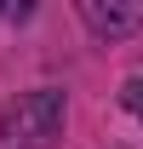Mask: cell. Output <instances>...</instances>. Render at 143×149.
Instances as JSON below:
<instances>
[{"instance_id":"obj_1","label":"cell","mask_w":143,"mask_h":149,"mask_svg":"<svg viewBox=\"0 0 143 149\" xmlns=\"http://www.w3.org/2000/svg\"><path fill=\"white\" fill-rule=\"evenodd\" d=\"M69 120V97L57 86H35V92H17L6 109H0V143L6 149H46Z\"/></svg>"},{"instance_id":"obj_2","label":"cell","mask_w":143,"mask_h":149,"mask_svg":"<svg viewBox=\"0 0 143 149\" xmlns=\"http://www.w3.org/2000/svg\"><path fill=\"white\" fill-rule=\"evenodd\" d=\"M74 12L97 40H126L143 29V0H80Z\"/></svg>"},{"instance_id":"obj_3","label":"cell","mask_w":143,"mask_h":149,"mask_svg":"<svg viewBox=\"0 0 143 149\" xmlns=\"http://www.w3.org/2000/svg\"><path fill=\"white\" fill-rule=\"evenodd\" d=\"M120 103H126V109H132V115L143 120V74H132V80L120 86Z\"/></svg>"}]
</instances>
